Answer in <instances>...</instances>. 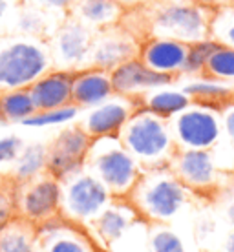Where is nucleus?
<instances>
[{"instance_id": "16", "label": "nucleus", "mask_w": 234, "mask_h": 252, "mask_svg": "<svg viewBox=\"0 0 234 252\" xmlns=\"http://www.w3.org/2000/svg\"><path fill=\"white\" fill-rule=\"evenodd\" d=\"M71 75L70 71H46L42 77H38L32 86H28V92L32 95L33 104L37 112L44 110H55L71 104Z\"/></svg>"}, {"instance_id": "40", "label": "nucleus", "mask_w": 234, "mask_h": 252, "mask_svg": "<svg viewBox=\"0 0 234 252\" xmlns=\"http://www.w3.org/2000/svg\"><path fill=\"white\" fill-rule=\"evenodd\" d=\"M2 119H4V117H2V112H0V121H2Z\"/></svg>"}, {"instance_id": "37", "label": "nucleus", "mask_w": 234, "mask_h": 252, "mask_svg": "<svg viewBox=\"0 0 234 252\" xmlns=\"http://www.w3.org/2000/svg\"><path fill=\"white\" fill-rule=\"evenodd\" d=\"M225 249H227V252H234V232L231 234V236H229L227 247H225Z\"/></svg>"}, {"instance_id": "17", "label": "nucleus", "mask_w": 234, "mask_h": 252, "mask_svg": "<svg viewBox=\"0 0 234 252\" xmlns=\"http://www.w3.org/2000/svg\"><path fill=\"white\" fill-rule=\"evenodd\" d=\"M174 172L183 185L203 189L214 183L216 164L209 150L185 148L174 158Z\"/></svg>"}, {"instance_id": "34", "label": "nucleus", "mask_w": 234, "mask_h": 252, "mask_svg": "<svg viewBox=\"0 0 234 252\" xmlns=\"http://www.w3.org/2000/svg\"><path fill=\"white\" fill-rule=\"evenodd\" d=\"M223 126L227 135L234 141V106H229L225 115H223Z\"/></svg>"}, {"instance_id": "10", "label": "nucleus", "mask_w": 234, "mask_h": 252, "mask_svg": "<svg viewBox=\"0 0 234 252\" xmlns=\"http://www.w3.org/2000/svg\"><path fill=\"white\" fill-rule=\"evenodd\" d=\"M92 38V28L71 17L53 35V42L50 46L51 59L64 69L84 66Z\"/></svg>"}, {"instance_id": "28", "label": "nucleus", "mask_w": 234, "mask_h": 252, "mask_svg": "<svg viewBox=\"0 0 234 252\" xmlns=\"http://www.w3.org/2000/svg\"><path fill=\"white\" fill-rule=\"evenodd\" d=\"M205 73L214 79H234V48L218 44L207 61Z\"/></svg>"}, {"instance_id": "15", "label": "nucleus", "mask_w": 234, "mask_h": 252, "mask_svg": "<svg viewBox=\"0 0 234 252\" xmlns=\"http://www.w3.org/2000/svg\"><path fill=\"white\" fill-rule=\"evenodd\" d=\"M134 114V102L130 99L108 101L101 106L94 108L82 123V130L92 139L119 135L123 126L127 125L130 115Z\"/></svg>"}, {"instance_id": "35", "label": "nucleus", "mask_w": 234, "mask_h": 252, "mask_svg": "<svg viewBox=\"0 0 234 252\" xmlns=\"http://www.w3.org/2000/svg\"><path fill=\"white\" fill-rule=\"evenodd\" d=\"M13 11L11 0H0V24L9 17V13Z\"/></svg>"}, {"instance_id": "19", "label": "nucleus", "mask_w": 234, "mask_h": 252, "mask_svg": "<svg viewBox=\"0 0 234 252\" xmlns=\"http://www.w3.org/2000/svg\"><path fill=\"white\" fill-rule=\"evenodd\" d=\"M73 19L88 28H110L119 20L123 6L117 0H73Z\"/></svg>"}, {"instance_id": "4", "label": "nucleus", "mask_w": 234, "mask_h": 252, "mask_svg": "<svg viewBox=\"0 0 234 252\" xmlns=\"http://www.w3.org/2000/svg\"><path fill=\"white\" fill-rule=\"evenodd\" d=\"M212 13L207 6L198 2H168L152 15V32L156 37L181 40L185 44L209 38Z\"/></svg>"}, {"instance_id": "18", "label": "nucleus", "mask_w": 234, "mask_h": 252, "mask_svg": "<svg viewBox=\"0 0 234 252\" xmlns=\"http://www.w3.org/2000/svg\"><path fill=\"white\" fill-rule=\"evenodd\" d=\"M114 94L110 73L99 68L79 71L71 79V104L75 106H95L106 101Z\"/></svg>"}, {"instance_id": "27", "label": "nucleus", "mask_w": 234, "mask_h": 252, "mask_svg": "<svg viewBox=\"0 0 234 252\" xmlns=\"http://www.w3.org/2000/svg\"><path fill=\"white\" fill-rule=\"evenodd\" d=\"M15 26L19 33L22 35H32V37H40L46 30V13L38 6H24L20 7L15 15Z\"/></svg>"}, {"instance_id": "14", "label": "nucleus", "mask_w": 234, "mask_h": 252, "mask_svg": "<svg viewBox=\"0 0 234 252\" xmlns=\"http://www.w3.org/2000/svg\"><path fill=\"white\" fill-rule=\"evenodd\" d=\"M187 51H189V44H185L181 40L154 37L145 42V46L139 50V59L141 63L154 71L172 77L174 73L183 71Z\"/></svg>"}, {"instance_id": "36", "label": "nucleus", "mask_w": 234, "mask_h": 252, "mask_svg": "<svg viewBox=\"0 0 234 252\" xmlns=\"http://www.w3.org/2000/svg\"><path fill=\"white\" fill-rule=\"evenodd\" d=\"M192 2H198V4L207 6V7H220V6H225V4H229L231 0H192Z\"/></svg>"}, {"instance_id": "22", "label": "nucleus", "mask_w": 234, "mask_h": 252, "mask_svg": "<svg viewBox=\"0 0 234 252\" xmlns=\"http://www.w3.org/2000/svg\"><path fill=\"white\" fill-rule=\"evenodd\" d=\"M190 106V97L185 92H170V90H159V92H150L145 97V108L148 112L168 119L174 117L185 108Z\"/></svg>"}, {"instance_id": "9", "label": "nucleus", "mask_w": 234, "mask_h": 252, "mask_svg": "<svg viewBox=\"0 0 234 252\" xmlns=\"http://www.w3.org/2000/svg\"><path fill=\"white\" fill-rule=\"evenodd\" d=\"M22 218L32 223L53 220L61 210V185L53 176L28 179L19 199Z\"/></svg>"}, {"instance_id": "30", "label": "nucleus", "mask_w": 234, "mask_h": 252, "mask_svg": "<svg viewBox=\"0 0 234 252\" xmlns=\"http://www.w3.org/2000/svg\"><path fill=\"white\" fill-rule=\"evenodd\" d=\"M77 115L75 104H68L63 108H55V110H44V112H35L30 115L28 119L22 121L26 126H51V125H63L68 123Z\"/></svg>"}, {"instance_id": "21", "label": "nucleus", "mask_w": 234, "mask_h": 252, "mask_svg": "<svg viewBox=\"0 0 234 252\" xmlns=\"http://www.w3.org/2000/svg\"><path fill=\"white\" fill-rule=\"evenodd\" d=\"M134 210L127 207H104L95 216L94 225L97 228V234L101 236V240L106 243L119 240L123 232L128 228V225L132 223Z\"/></svg>"}, {"instance_id": "32", "label": "nucleus", "mask_w": 234, "mask_h": 252, "mask_svg": "<svg viewBox=\"0 0 234 252\" xmlns=\"http://www.w3.org/2000/svg\"><path fill=\"white\" fill-rule=\"evenodd\" d=\"M20 139L17 137H4L0 139V163H7L19 158L20 154Z\"/></svg>"}, {"instance_id": "5", "label": "nucleus", "mask_w": 234, "mask_h": 252, "mask_svg": "<svg viewBox=\"0 0 234 252\" xmlns=\"http://www.w3.org/2000/svg\"><path fill=\"white\" fill-rule=\"evenodd\" d=\"M135 210L152 220H168L185 203L183 183L167 172H150L139 176L128 192Z\"/></svg>"}, {"instance_id": "39", "label": "nucleus", "mask_w": 234, "mask_h": 252, "mask_svg": "<svg viewBox=\"0 0 234 252\" xmlns=\"http://www.w3.org/2000/svg\"><path fill=\"white\" fill-rule=\"evenodd\" d=\"M121 6H127V4H135V2H141V0H117Z\"/></svg>"}, {"instance_id": "31", "label": "nucleus", "mask_w": 234, "mask_h": 252, "mask_svg": "<svg viewBox=\"0 0 234 252\" xmlns=\"http://www.w3.org/2000/svg\"><path fill=\"white\" fill-rule=\"evenodd\" d=\"M152 252H185L183 243L170 230H156L150 240Z\"/></svg>"}, {"instance_id": "33", "label": "nucleus", "mask_w": 234, "mask_h": 252, "mask_svg": "<svg viewBox=\"0 0 234 252\" xmlns=\"http://www.w3.org/2000/svg\"><path fill=\"white\" fill-rule=\"evenodd\" d=\"M73 0H35V6L44 11H66L70 9Z\"/></svg>"}, {"instance_id": "25", "label": "nucleus", "mask_w": 234, "mask_h": 252, "mask_svg": "<svg viewBox=\"0 0 234 252\" xmlns=\"http://www.w3.org/2000/svg\"><path fill=\"white\" fill-rule=\"evenodd\" d=\"M46 158H48L46 148L38 145L28 146L19 156V163H17V170H15L17 177L24 179V181L37 177L46 168Z\"/></svg>"}, {"instance_id": "6", "label": "nucleus", "mask_w": 234, "mask_h": 252, "mask_svg": "<svg viewBox=\"0 0 234 252\" xmlns=\"http://www.w3.org/2000/svg\"><path fill=\"white\" fill-rule=\"evenodd\" d=\"M61 185V210L70 220H94L108 205L110 192L94 174H81L63 179Z\"/></svg>"}, {"instance_id": "23", "label": "nucleus", "mask_w": 234, "mask_h": 252, "mask_svg": "<svg viewBox=\"0 0 234 252\" xmlns=\"http://www.w3.org/2000/svg\"><path fill=\"white\" fill-rule=\"evenodd\" d=\"M0 112L6 121H22L37 112L28 88L0 92Z\"/></svg>"}, {"instance_id": "1", "label": "nucleus", "mask_w": 234, "mask_h": 252, "mask_svg": "<svg viewBox=\"0 0 234 252\" xmlns=\"http://www.w3.org/2000/svg\"><path fill=\"white\" fill-rule=\"evenodd\" d=\"M51 51L40 37H0V92L28 88L51 68Z\"/></svg>"}, {"instance_id": "20", "label": "nucleus", "mask_w": 234, "mask_h": 252, "mask_svg": "<svg viewBox=\"0 0 234 252\" xmlns=\"http://www.w3.org/2000/svg\"><path fill=\"white\" fill-rule=\"evenodd\" d=\"M37 230L28 220L6 223L0 228V252H35Z\"/></svg>"}, {"instance_id": "38", "label": "nucleus", "mask_w": 234, "mask_h": 252, "mask_svg": "<svg viewBox=\"0 0 234 252\" xmlns=\"http://www.w3.org/2000/svg\"><path fill=\"white\" fill-rule=\"evenodd\" d=\"M227 216H229V220H231V223L234 225V201L229 205V208H227Z\"/></svg>"}, {"instance_id": "8", "label": "nucleus", "mask_w": 234, "mask_h": 252, "mask_svg": "<svg viewBox=\"0 0 234 252\" xmlns=\"http://www.w3.org/2000/svg\"><path fill=\"white\" fill-rule=\"evenodd\" d=\"M92 137L82 130L81 126L68 128L59 135L53 145L46 150V168L50 176L55 179H66L81 172L82 164L86 163L88 148Z\"/></svg>"}, {"instance_id": "11", "label": "nucleus", "mask_w": 234, "mask_h": 252, "mask_svg": "<svg viewBox=\"0 0 234 252\" xmlns=\"http://www.w3.org/2000/svg\"><path fill=\"white\" fill-rule=\"evenodd\" d=\"M139 55L135 40L127 32H101L92 38L84 66L112 71L115 66Z\"/></svg>"}, {"instance_id": "29", "label": "nucleus", "mask_w": 234, "mask_h": 252, "mask_svg": "<svg viewBox=\"0 0 234 252\" xmlns=\"http://www.w3.org/2000/svg\"><path fill=\"white\" fill-rule=\"evenodd\" d=\"M218 44L220 42H216L214 38H205V40H200V42L189 44L183 73H201V71H205L207 61L212 55V51L218 48Z\"/></svg>"}, {"instance_id": "26", "label": "nucleus", "mask_w": 234, "mask_h": 252, "mask_svg": "<svg viewBox=\"0 0 234 252\" xmlns=\"http://www.w3.org/2000/svg\"><path fill=\"white\" fill-rule=\"evenodd\" d=\"M183 92L190 97V101L196 99L200 102H222V101H227L229 97L233 95L231 88H227V86H223V84L214 81L192 82Z\"/></svg>"}, {"instance_id": "3", "label": "nucleus", "mask_w": 234, "mask_h": 252, "mask_svg": "<svg viewBox=\"0 0 234 252\" xmlns=\"http://www.w3.org/2000/svg\"><path fill=\"white\" fill-rule=\"evenodd\" d=\"M119 139L137 163L156 166L172 156V130L163 117L146 108L130 115L119 132Z\"/></svg>"}, {"instance_id": "7", "label": "nucleus", "mask_w": 234, "mask_h": 252, "mask_svg": "<svg viewBox=\"0 0 234 252\" xmlns=\"http://www.w3.org/2000/svg\"><path fill=\"white\" fill-rule=\"evenodd\" d=\"M222 125L216 112L205 106L185 108L183 112L174 115L172 137L183 148L209 150L220 139Z\"/></svg>"}, {"instance_id": "12", "label": "nucleus", "mask_w": 234, "mask_h": 252, "mask_svg": "<svg viewBox=\"0 0 234 252\" xmlns=\"http://www.w3.org/2000/svg\"><path fill=\"white\" fill-rule=\"evenodd\" d=\"M35 252H97V249L82 230L53 218L35 236Z\"/></svg>"}, {"instance_id": "2", "label": "nucleus", "mask_w": 234, "mask_h": 252, "mask_svg": "<svg viewBox=\"0 0 234 252\" xmlns=\"http://www.w3.org/2000/svg\"><path fill=\"white\" fill-rule=\"evenodd\" d=\"M86 163L110 194H128L139 177V163L115 135L92 139Z\"/></svg>"}, {"instance_id": "24", "label": "nucleus", "mask_w": 234, "mask_h": 252, "mask_svg": "<svg viewBox=\"0 0 234 252\" xmlns=\"http://www.w3.org/2000/svg\"><path fill=\"white\" fill-rule=\"evenodd\" d=\"M210 37L223 46L234 48V6H220L212 13Z\"/></svg>"}, {"instance_id": "13", "label": "nucleus", "mask_w": 234, "mask_h": 252, "mask_svg": "<svg viewBox=\"0 0 234 252\" xmlns=\"http://www.w3.org/2000/svg\"><path fill=\"white\" fill-rule=\"evenodd\" d=\"M110 79H112V86H114L115 94L125 95V97L159 88V86H165L172 81L170 75L158 73L148 66H145L141 63V59H130L127 63L115 66L110 71Z\"/></svg>"}]
</instances>
